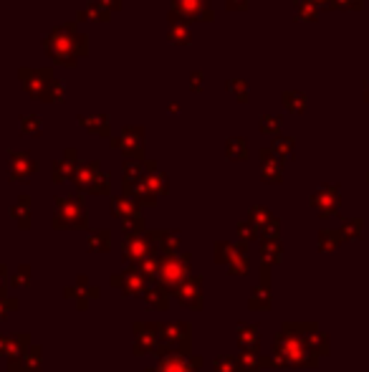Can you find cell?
Returning a JSON list of instances; mask_svg holds the SVG:
<instances>
[{
	"label": "cell",
	"instance_id": "7402d4cb",
	"mask_svg": "<svg viewBox=\"0 0 369 372\" xmlns=\"http://www.w3.org/2000/svg\"><path fill=\"white\" fill-rule=\"evenodd\" d=\"M145 185L150 187V192H152V195H155V198H160V195H167V190H170V180H167V175H165V173H160L155 163H152L150 173L145 175Z\"/></svg>",
	"mask_w": 369,
	"mask_h": 372
},
{
	"label": "cell",
	"instance_id": "d4e9b609",
	"mask_svg": "<svg viewBox=\"0 0 369 372\" xmlns=\"http://www.w3.org/2000/svg\"><path fill=\"white\" fill-rule=\"evenodd\" d=\"M87 248L92 253H106L111 248V231L101 228V231H92L87 239Z\"/></svg>",
	"mask_w": 369,
	"mask_h": 372
},
{
	"label": "cell",
	"instance_id": "e0dca14e",
	"mask_svg": "<svg viewBox=\"0 0 369 372\" xmlns=\"http://www.w3.org/2000/svg\"><path fill=\"white\" fill-rule=\"evenodd\" d=\"M79 158H76V150H66L64 158L61 160H53V182H64V180H74V173L79 168Z\"/></svg>",
	"mask_w": 369,
	"mask_h": 372
},
{
	"label": "cell",
	"instance_id": "f35d334b",
	"mask_svg": "<svg viewBox=\"0 0 369 372\" xmlns=\"http://www.w3.org/2000/svg\"><path fill=\"white\" fill-rule=\"evenodd\" d=\"M260 132L263 134H281V116L276 114H263L258 122Z\"/></svg>",
	"mask_w": 369,
	"mask_h": 372
},
{
	"label": "cell",
	"instance_id": "8992f818",
	"mask_svg": "<svg viewBox=\"0 0 369 372\" xmlns=\"http://www.w3.org/2000/svg\"><path fill=\"white\" fill-rule=\"evenodd\" d=\"M111 215L119 218L127 233H145V218H142V205L134 203L127 195L111 198Z\"/></svg>",
	"mask_w": 369,
	"mask_h": 372
},
{
	"label": "cell",
	"instance_id": "8fae6325",
	"mask_svg": "<svg viewBox=\"0 0 369 372\" xmlns=\"http://www.w3.org/2000/svg\"><path fill=\"white\" fill-rule=\"evenodd\" d=\"M180 21H213L210 0H172V16Z\"/></svg>",
	"mask_w": 369,
	"mask_h": 372
},
{
	"label": "cell",
	"instance_id": "b9f144b4",
	"mask_svg": "<svg viewBox=\"0 0 369 372\" xmlns=\"http://www.w3.org/2000/svg\"><path fill=\"white\" fill-rule=\"evenodd\" d=\"M228 89L233 92V97H236L238 102H248V82H243V79H231L228 82Z\"/></svg>",
	"mask_w": 369,
	"mask_h": 372
},
{
	"label": "cell",
	"instance_id": "6da1fadb",
	"mask_svg": "<svg viewBox=\"0 0 369 372\" xmlns=\"http://www.w3.org/2000/svg\"><path fill=\"white\" fill-rule=\"evenodd\" d=\"M43 48L46 53L64 66H74L81 56H87L89 51V43H87V35L76 31L74 23H66V26H58L53 28L51 33L43 38Z\"/></svg>",
	"mask_w": 369,
	"mask_h": 372
},
{
	"label": "cell",
	"instance_id": "ac0fdd59",
	"mask_svg": "<svg viewBox=\"0 0 369 372\" xmlns=\"http://www.w3.org/2000/svg\"><path fill=\"white\" fill-rule=\"evenodd\" d=\"M99 297V286H92L89 284L87 276H79L76 286H69L66 289V299H76V307L84 309L89 304V299H97Z\"/></svg>",
	"mask_w": 369,
	"mask_h": 372
},
{
	"label": "cell",
	"instance_id": "52a82bcc",
	"mask_svg": "<svg viewBox=\"0 0 369 372\" xmlns=\"http://www.w3.org/2000/svg\"><path fill=\"white\" fill-rule=\"evenodd\" d=\"M155 256V248H152L147 233H127V239L121 244V258L129 266H139L145 258ZM160 256V253H157Z\"/></svg>",
	"mask_w": 369,
	"mask_h": 372
},
{
	"label": "cell",
	"instance_id": "681fc988",
	"mask_svg": "<svg viewBox=\"0 0 369 372\" xmlns=\"http://www.w3.org/2000/svg\"><path fill=\"white\" fill-rule=\"evenodd\" d=\"M225 3H228V8H231V11H246L250 0H225Z\"/></svg>",
	"mask_w": 369,
	"mask_h": 372
},
{
	"label": "cell",
	"instance_id": "e575fe53",
	"mask_svg": "<svg viewBox=\"0 0 369 372\" xmlns=\"http://www.w3.org/2000/svg\"><path fill=\"white\" fill-rule=\"evenodd\" d=\"M260 256H263L265 266H271L281 258V244L276 239H265L263 241V248H260Z\"/></svg>",
	"mask_w": 369,
	"mask_h": 372
},
{
	"label": "cell",
	"instance_id": "83f0119b",
	"mask_svg": "<svg viewBox=\"0 0 369 372\" xmlns=\"http://www.w3.org/2000/svg\"><path fill=\"white\" fill-rule=\"evenodd\" d=\"M192 35H190V28H187V23L184 21H177V16H172V21H170V43H190Z\"/></svg>",
	"mask_w": 369,
	"mask_h": 372
},
{
	"label": "cell",
	"instance_id": "277c9868",
	"mask_svg": "<svg viewBox=\"0 0 369 372\" xmlns=\"http://www.w3.org/2000/svg\"><path fill=\"white\" fill-rule=\"evenodd\" d=\"M87 226H89V213H87V203H84L81 195H64V198H56L53 228L71 231V228H87Z\"/></svg>",
	"mask_w": 369,
	"mask_h": 372
},
{
	"label": "cell",
	"instance_id": "4fadbf2b",
	"mask_svg": "<svg viewBox=\"0 0 369 372\" xmlns=\"http://www.w3.org/2000/svg\"><path fill=\"white\" fill-rule=\"evenodd\" d=\"M200 367L202 357L197 355H165L160 357V365L147 372H200Z\"/></svg>",
	"mask_w": 369,
	"mask_h": 372
},
{
	"label": "cell",
	"instance_id": "f907efd6",
	"mask_svg": "<svg viewBox=\"0 0 369 372\" xmlns=\"http://www.w3.org/2000/svg\"><path fill=\"white\" fill-rule=\"evenodd\" d=\"M99 3H101V6H104L109 13H114V11H119L121 8V0H99Z\"/></svg>",
	"mask_w": 369,
	"mask_h": 372
},
{
	"label": "cell",
	"instance_id": "7bdbcfd3",
	"mask_svg": "<svg viewBox=\"0 0 369 372\" xmlns=\"http://www.w3.org/2000/svg\"><path fill=\"white\" fill-rule=\"evenodd\" d=\"M331 11H362L364 0H331Z\"/></svg>",
	"mask_w": 369,
	"mask_h": 372
},
{
	"label": "cell",
	"instance_id": "7a4b0ae2",
	"mask_svg": "<svg viewBox=\"0 0 369 372\" xmlns=\"http://www.w3.org/2000/svg\"><path fill=\"white\" fill-rule=\"evenodd\" d=\"M21 82L33 99L64 102L66 84L53 76L51 69H21Z\"/></svg>",
	"mask_w": 369,
	"mask_h": 372
},
{
	"label": "cell",
	"instance_id": "c3c4849f",
	"mask_svg": "<svg viewBox=\"0 0 369 372\" xmlns=\"http://www.w3.org/2000/svg\"><path fill=\"white\" fill-rule=\"evenodd\" d=\"M202 82H205V79H202V71H192L190 74V87L195 89V92L197 89H202Z\"/></svg>",
	"mask_w": 369,
	"mask_h": 372
},
{
	"label": "cell",
	"instance_id": "30bf717a",
	"mask_svg": "<svg viewBox=\"0 0 369 372\" xmlns=\"http://www.w3.org/2000/svg\"><path fill=\"white\" fill-rule=\"evenodd\" d=\"M172 297L182 304L184 309H192V312H200L202 309V276L190 273L177 289L172 291Z\"/></svg>",
	"mask_w": 369,
	"mask_h": 372
},
{
	"label": "cell",
	"instance_id": "f6af8a7d",
	"mask_svg": "<svg viewBox=\"0 0 369 372\" xmlns=\"http://www.w3.org/2000/svg\"><path fill=\"white\" fill-rule=\"evenodd\" d=\"M255 233H258V231H255V228H253V226H250V223H238V239H241V241H243V244H241V246L250 244V241H253V239H255Z\"/></svg>",
	"mask_w": 369,
	"mask_h": 372
},
{
	"label": "cell",
	"instance_id": "2e32d148",
	"mask_svg": "<svg viewBox=\"0 0 369 372\" xmlns=\"http://www.w3.org/2000/svg\"><path fill=\"white\" fill-rule=\"evenodd\" d=\"M260 177H263L265 182H281L283 165L273 150H260Z\"/></svg>",
	"mask_w": 369,
	"mask_h": 372
},
{
	"label": "cell",
	"instance_id": "d6986e66",
	"mask_svg": "<svg viewBox=\"0 0 369 372\" xmlns=\"http://www.w3.org/2000/svg\"><path fill=\"white\" fill-rule=\"evenodd\" d=\"M250 226L255 228V231H260V233H268V239H271L273 233H276V218H273L271 213H268V210L265 208H258V205H255V208H250Z\"/></svg>",
	"mask_w": 369,
	"mask_h": 372
},
{
	"label": "cell",
	"instance_id": "5b68a950",
	"mask_svg": "<svg viewBox=\"0 0 369 372\" xmlns=\"http://www.w3.org/2000/svg\"><path fill=\"white\" fill-rule=\"evenodd\" d=\"M74 185L81 192L92 195H109L111 192V177L101 170L99 163H81L74 173Z\"/></svg>",
	"mask_w": 369,
	"mask_h": 372
},
{
	"label": "cell",
	"instance_id": "ffe728a7",
	"mask_svg": "<svg viewBox=\"0 0 369 372\" xmlns=\"http://www.w3.org/2000/svg\"><path fill=\"white\" fill-rule=\"evenodd\" d=\"M142 297H145V302L150 309H157V312H167L170 309V291L162 289V286H157V284L147 286Z\"/></svg>",
	"mask_w": 369,
	"mask_h": 372
},
{
	"label": "cell",
	"instance_id": "484cf974",
	"mask_svg": "<svg viewBox=\"0 0 369 372\" xmlns=\"http://www.w3.org/2000/svg\"><path fill=\"white\" fill-rule=\"evenodd\" d=\"M109 16H111V13L106 11V8L101 6L99 0H89L87 6L76 13V18H79V21H104V23L109 21Z\"/></svg>",
	"mask_w": 369,
	"mask_h": 372
},
{
	"label": "cell",
	"instance_id": "7c38bea8",
	"mask_svg": "<svg viewBox=\"0 0 369 372\" xmlns=\"http://www.w3.org/2000/svg\"><path fill=\"white\" fill-rule=\"evenodd\" d=\"M8 158H11V180L28 182L38 170L35 158L26 150H8Z\"/></svg>",
	"mask_w": 369,
	"mask_h": 372
},
{
	"label": "cell",
	"instance_id": "60d3db41",
	"mask_svg": "<svg viewBox=\"0 0 369 372\" xmlns=\"http://www.w3.org/2000/svg\"><path fill=\"white\" fill-rule=\"evenodd\" d=\"M213 372H241L238 370V360L231 355H218L213 360Z\"/></svg>",
	"mask_w": 369,
	"mask_h": 372
},
{
	"label": "cell",
	"instance_id": "d6a6232c",
	"mask_svg": "<svg viewBox=\"0 0 369 372\" xmlns=\"http://www.w3.org/2000/svg\"><path fill=\"white\" fill-rule=\"evenodd\" d=\"M248 307L255 309V312H260V309H268V307H271V294H268V284L255 286L253 294H250V299H248Z\"/></svg>",
	"mask_w": 369,
	"mask_h": 372
},
{
	"label": "cell",
	"instance_id": "8d00e7d4",
	"mask_svg": "<svg viewBox=\"0 0 369 372\" xmlns=\"http://www.w3.org/2000/svg\"><path fill=\"white\" fill-rule=\"evenodd\" d=\"M40 129H43V122H40L38 114H26L23 119H21V132H23V137H38Z\"/></svg>",
	"mask_w": 369,
	"mask_h": 372
},
{
	"label": "cell",
	"instance_id": "4dcf8cb0",
	"mask_svg": "<svg viewBox=\"0 0 369 372\" xmlns=\"http://www.w3.org/2000/svg\"><path fill=\"white\" fill-rule=\"evenodd\" d=\"M294 11H296V21H309L314 23L319 18V6L312 0H294Z\"/></svg>",
	"mask_w": 369,
	"mask_h": 372
},
{
	"label": "cell",
	"instance_id": "1f68e13d",
	"mask_svg": "<svg viewBox=\"0 0 369 372\" xmlns=\"http://www.w3.org/2000/svg\"><path fill=\"white\" fill-rule=\"evenodd\" d=\"M225 158L228 160H246L248 158V145H246V140L231 137V140L225 142Z\"/></svg>",
	"mask_w": 369,
	"mask_h": 372
},
{
	"label": "cell",
	"instance_id": "4316f807",
	"mask_svg": "<svg viewBox=\"0 0 369 372\" xmlns=\"http://www.w3.org/2000/svg\"><path fill=\"white\" fill-rule=\"evenodd\" d=\"M263 357L258 355V349H243L241 355H238V370L241 372H258L260 365H263Z\"/></svg>",
	"mask_w": 369,
	"mask_h": 372
},
{
	"label": "cell",
	"instance_id": "603a6c76",
	"mask_svg": "<svg viewBox=\"0 0 369 372\" xmlns=\"http://www.w3.org/2000/svg\"><path fill=\"white\" fill-rule=\"evenodd\" d=\"M11 218L18 223L21 231H28L31 228V195H21L18 203L11 208Z\"/></svg>",
	"mask_w": 369,
	"mask_h": 372
},
{
	"label": "cell",
	"instance_id": "9c48e42d",
	"mask_svg": "<svg viewBox=\"0 0 369 372\" xmlns=\"http://www.w3.org/2000/svg\"><path fill=\"white\" fill-rule=\"evenodd\" d=\"M111 147L124 152L127 160H142V155H145V129L124 127L121 129V137L111 140Z\"/></svg>",
	"mask_w": 369,
	"mask_h": 372
},
{
	"label": "cell",
	"instance_id": "ee69618b",
	"mask_svg": "<svg viewBox=\"0 0 369 372\" xmlns=\"http://www.w3.org/2000/svg\"><path fill=\"white\" fill-rule=\"evenodd\" d=\"M18 309V302L16 299H11V297H0V322H6L8 317L13 314Z\"/></svg>",
	"mask_w": 369,
	"mask_h": 372
},
{
	"label": "cell",
	"instance_id": "7dc6e473",
	"mask_svg": "<svg viewBox=\"0 0 369 372\" xmlns=\"http://www.w3.org/2000/svg\"><path fill=\"white\" fill-rule=\"evenodd\" d=\"M8 372H40V370H31L21 360H8Z\"/></svg>",
	"mask_w": 369,
	"mask_h": 372
},
{
	"label": "cell",
	"instance_id": "5bb4252c",
	"mask_svg": "<svg viewBox=\"0 0 369 372\" xmlns=\"http://www.w3.org/2000/svg\"><path fill=\"white\" fill-rule=\"evenodd\" d=\"M111 284L119 286V291L124 294V297H139V294H145L150 281H147L134 266H129L121 273H114V276H111Z\"/></svg>",
	"mask_w": 369,
	"mask_h": 372
},
{
	"label": "cell",
	"instance_id": "bcb514c9",
	"mask_svg": "<svg viewBox=\"0 0 369 372\" xmlns=\"http://www.w3.org/2000/svg\"><path fill=\"white\" fill-rule=\"evenodd\" d=\"M13 286H28L31 284V266H21L18 273L11 279Z\"/></svg>",
	"mask_w": 369,
	"mask_h": 372
},
{
	"label": "cell",
	"instance_id": "3957f363",
	"mask_svg": "<svg viewBox=\"0 0 369 372\" xmlns=\"http://www.w3.org/2000/svg\"><path fill=\"white\" fill-rule=\"evenodd\" d=\"M190 261H192L190 253H167V256H160L155 284L167 291H175L190 276Z\"/></svg>",
	"mask_w": 369,
	"mask_h": 372
},
{
	"label": "cell",
	"instance_id": "db71d44e",
	"mask_svg": "<svg viewBox=\"0 0 369 372\" xmlns=\"http://www.w3.org/2000/svg\"><path fill=\"white\" fill-rule=\"evenodd\" d=\"M312 3H316L319 8H329L331 6V0H312Z\"/></svg>",
	"mask_w": 369,
	"mask_h": 372
},
{
	"label": "cell",
	"instance_id": "44dd1931",
	"mask_svg": "<svg viewBox=\"0 0 369 372\" xmlns=\"http://www.w3.org/2000/svg\"><path fill=\"white\" fill-rule=\"evenodd\" d=\"M312 203L314 208H319V213L326 215L339 205V192H336V187H321L319 192H314Z\"/></svg>",
	"mask_w": 369,
	"mask_h": 372
},
{
	"label": "cell",
	"instance_id": "9a60e30c",
	"mask_svg": "<svg viewBox=\"0 0 369 372\" xmlns=\"http://www.w3.org/2000/svg\"><path fill=\"white\" fill-rule=\"evenodd\" d=\"M147 239H150L155 253H160V256L180 251V233L175 231H147Z\"/></svg>",
	"mask_w": 369,
	"mask_h": 372
},
{
	"label": "cell",
	"instance_id": "836d02e7",
	"mask_svg": "<svg viewBox=\"0 0 369 372\" xmlns=\"http://www.w3.org/2000/svg\"><path fill=\"white\" fill-rule=\"evenodd\" d=\"M238 248H241V246L231 244V241H218V244H215V263H223V266H228V263H231V258L236 256Z\"/></svg>",
	"mask_w": 369,
	"mask_h": 372
},
{
	"label": "cell",
	"instance_id": "cb8c5ba5",
	"mask_svg": "<svg viewBox=\"0 0 369 372\" xmlns=\"http://www.w3.org/2000/svg\"><path fill=\"white\" fill-rule=\"evenodd\" d=\"M81 127L92 134H101V137H109V116L106 114H89L79 116Z\"/></svg>",
	"mask_w": 369,
	"mask_h": 372
},
{
	"label": "cell",
	"instance_id": "ab89813d",
	"mask_svg": "<svg viewBox=\"0 0 369 372\" xmlns=\"http://www.w3.org/2000/svg\"><path fill=\"white\" fill-rule=\"evenodd\" d=\"M18 360L23 362L26 367H31V370H40V347H35V344H28V349H26V352L18 357Z\"/></svg>",
	"mask_w": 369,
	"mask_h": 372
},
{
	"label": "cell",
	"instance_id": "ba28073f",
	"mask_svg": "<svg viewBox=\"0 0 369 372\" xmlns=\"http://www.w3.org/2000/svg\"><path fill=\"white\" fill-rule=\"evenodd\" d=\"M160 332L162 324L157 322H137L134 324V352L137 355H155L160 349Z\"/></svg>",
	"mask_w": 369,
	"mask_h": 372
},
{
	"label": "cell",
	"instance_id": "f546056e",
	"mask_svg": "<svg viewBox=\"0 0 369 372\" xmlns=\"http://www.w3.org/2000/svg\"><path fill=\"white\" fill-rule=\"evenodd\" d=\"M283 106L289 111H294V114H299V111L306 109V104H309V99H306L304 92H296V89H289V92H283Z\"/></svg>",
	"mask_w": 369,
	"mask_h": 372
},
{
	"label": "cell",
	"instance_id": "74e56055",
	"mask_svg": "<svg viewBox=\"0 0 369 372\" xmlns=\"http://www.w3.org/2000/svg\"><path fill=\"white\" fill-rule=\"evenodd\" d=\"M271 150L276 152V158H281V160L294 158V140H291V137H278V140L273 142Z\"/></svg>",
	"mask_w": 369,
	"mask_h": 372
},
{
	"label": "cell",
	"instance_id": "f5cc1de1",
	"mask_svg": "<svg viewBox=\"0 0 369 372\" xmlns=\"http://www.w3.org/2000/svg\"><path fill=\"white\" fill-rule=\"evenodd\" d=\"M362 94H364V102H367V104H369V79L362 84Z\"/></svg>",
	"mask_w": 369,
	"mask_h": 372
},
{
	"label": "cell",
	"instance_id": "816d5d0a",
	"mask_svg": "<svg viewBox=\"0 0 369 372\" xmlns=\"http://www.w3.org/2000/svg\"><path fill=\"white\" fill-rule=\"evenodd\" d=\"M6 266H3V263H0V281H3V279H6ZM0 297H6V291H3V286H0Z\"/></svg>",
	"mask_w": 369,
	"mask_h": 372
},
{
	"label": "cell",
	"instance_id": "d590c367",
	"mask_svg": "<svg viewBox=\"0 0 369 372\" xmlns=\"http://www.w3.org/2000/svg\"><path fill=\"white\" fill-rule=\"evenodd\" d=\"M228 273H231V276H238V273H248V256H246V248H238L236 251V256L231 258V263H228Z\"/></svg>",
	"mask_w": 369,
	"mask_h": 372
},
{
	"label": "cell",
	"instance_id": "f1b7e54d",
	"mask_svg": "<svg viewBox=\"0 0 369 372\" xmlns=\"http://www.w3.org/2000/svg\"><path fill=\"white\" fill-rule=\"evenodd\" d=\"M260 339V332L255 324H241L238 327V344H241L243 349H253L255 344H258Z\"/></svg>",
	"mask_w": 369,
	"mask_h": 372
}]
</instances>
